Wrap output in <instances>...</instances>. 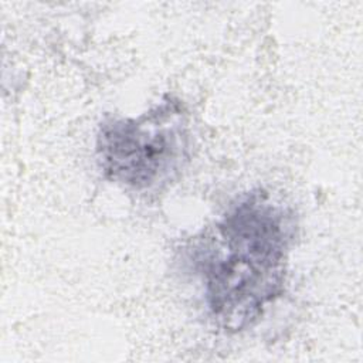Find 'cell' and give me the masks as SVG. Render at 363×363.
<instances>
[{"mask_svg":"<svg viewBox=\"0 0 363 363\" xmlns=\"http://www.w3.org/2000/svg\"><path fill=\"white\" fill-rule=\"evenodd\" d=\"M295 227L291 210L262 190L228 206L204 250L193 257L217 326L225 332L251 328L284 294Z\"/></svg>","mask_w":363,"mask_h":363,"instance_id":"6da1fadb","label":"cell"},{"mask_svg":"<svg viewBox=\"0 0 363 363\" xmlns=\"http://www.w3.org/2000/svg\"><path fill=\"white\" fill-rule=\"evenodd\" d=\"M189 122L180 101L167 98L138 118L104 119L96 160L104 176L133 191L169 183L187 160Z\"/></svg>","mask_w":363,"mask_h":363,"instance_id":"7a4b0ae2","label":"cell"}]
</instances>
